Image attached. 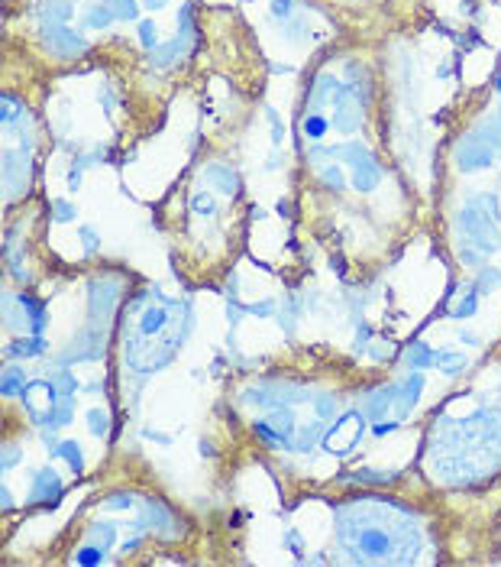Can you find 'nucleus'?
<instances>
[{"mask_svg": "<svg viewBox=\"0 0 501 567\" xmlns=\"http://www.w3.org/2000/svg\"><path fill=\"white\" fill-rule=\"evenodd\" d=\"M450 314H453V318H469V314H476V288H472V292H469V295L462 298V302L453 308Z\"/></svg>", "mask_w": 501, "mask_h": 567, "instance_id": "obj_27", "label": "nucleus"}, {"mask_svg": "<svg viewBox=\"0 0 501 567\" xmlns=\"http://www.w3.org/2000/svg\"><path fill=\"white\" fill-rule=\"evenodd\" d=\"M84 422H88V432H91L94 438H107V432H110V415L104 412V408H91V412L84 415Z\"/></svg>", "mask_w": 501, "mask_h": 567, "instance_id": "obj_17", "label": "nucleus"}, {"mask_svg": "<svg viewBox=\"0 0 501 567\" xmlns=\"http://www.w3.org/2000/svg\"><path fill=\"white\" fill-rule=\"evenodd\" d=\"M107 7L117 13V20H136V17H139L136 0H107Z\"/></svg>", "mask_w": 501, "mask_h": 567, "instance_id": "obj_24", "label": "nucleus"}, {"mask_svg": "<svg viewBox=\"0 0 501 567\" xmlns=\"http://www.w3.org/2000/svg\"><path fill=\"white\" fill-rule=\"evenodd\" d=\"M434 360H437V356H434V350L427 347V344H420V340H418V344H411V347H408V354H404V363H408L411 370H420V366H430V363H434Z\"/></svg>", "mask_w": 501, "mask_h": 567, "instance_id": "obj_16", "label": "nucleus"}, {"mask_svg": "<svg viewBox=\"0 0 501 567\" xmlns=\"http://www.w3.org/2000/svg\"><path fill=\"white\" fill-rule=\"evenodd\" d=\"M320 178H324V185L334 188V192H343V188H346V178H343V172H340V166H336V162L324 166V169H320Z\"/></svg>", "mask_w": 501, "mask_h": 567, "instance_id": "obj_22", "label": "nucleus"}, {"mask_svg": "<svg viewBox=\"0 0 501 567\" xmlns=\"http://www.w3.org/2000/svg\"><path fill=\"white\" fill-rule=\"evenodd\" d=\"M266 117H268V124H272V143H282V136H284V124H282V117H278V110L275 107H266Z\"/></svg>", "mask_w": 501, "mask_h": 567, "instance_id": "obj_26", "label": "nucleus"}, {"mask_svg": "<svg viewBox=\"0 0 501 567\" xmlns=\"http://www.w3.org/2000/svg\"><path fill=\"white\" fill-rule=\"evenodd\" d=\"M133 502H136V496L133 493H114V496H104L100 500V509H107V512H123V509H133Z\"/></svg>", "mask_w": 501, "mask_h": 567, "instance_id": "obj_20", "label": "nucleus"}, {"mask_svg": "<svg viewBox=\"0 0 501 567\" xmlns=\"http://www.w3.org/2000/svg\"><path fill=\"white\" fill-rule=\"evenodd\" d=\"M136 548H142V535H130V538L120 545V551H123V554H130V551H136Z\"/></svg>", "mask_w": 501, "mask_h": 567, "instance_id": "obj_36", "label": "nucleus"}, {"mask_svg": "<svg viewBox=\"0 0 501 567\" xmlns=\"http://www.w3.org/2000/svg\"><path fill=\"white\" fill-rule=\"evenodd\" d=\"M291 10H294L291 0H272V17L288 20V17H291Z\"/></svg>", "mask_w": 501, "mask_h": 567, "instance_id": "obj_32", "label": "nucleus"}, {"mask_svg": "<svg viewBox=\"0 0 501 567\" xmlns=\"http://www.w3.org/2000/svg\"><path fill=\"white\" fill-rule=\"evenodd\" d=\"M327 117L324 114H308L304 117V124H301V133L308 136V140H324V133H327Z\"/></svg>", "mask_w": 501, "mask_h": 567, "instance_id": "obj_18", "label": "nucleus"}, {"mask_svg": "<svg viewBox=\"0 0 501 567\" xmlns=\"http://www.w3.org/2000/svg\"><path fill=\"white\" fill-rule=\"evenodd\" d=\"M136 33H139V43H142V49H146V52H152L156 46H159V29H156V23H152V20H139Z\"/></svg>", "mask_w": 501, "mask_h": 567, "instance_id": "obj_21", "label": "nucleus"}, {"mask_svg": "<svg viewBox=\"0 0 501 567\" xmlns=\"http://www.w3.org/2000/svg\"><path fill=\"white\" fill-rule=\"evenodd\" d=\"M498 282H501V272H498V269H485L482 286H479V288H482V292H488V288H495Z\"/></svg>", "mask_w": 501, "mask_h": 567, "instance_id": "obj_35", "label": "nucleus"}, {"mask_svg": "<svg viewBox=\"0 0 501 567\" xmlns=\"http://www.w3.org/2000/svg\"><path fill=\"white\" fill-rule=\"evenodd\" d=\"M200 454H204V458H214L217 451H214V444H207V441H200Z\"/></svg>", "mask_w": 501, "mask_h": 567, "instance_id": "obj_39", "label": "nucleus"}, {"mask_svg": "<svg viewBox=\"0 0 501 567\" xmlns=\"http://www.w3.org/2000/svg\"><path fill=\"white\" fill-rule=\"evenodd\" d=\"M334 272H340V276L346 272V262H343V256H334Z\"/></svg>", "mask_w": 501, "mask_h": 567, "instance_id": "obj_41", "label": "nucleus"}, {"mask_svg": "<svg viewBox=\"0 0 501 567\" xmlns=\"http://www.w3.org/2000/svg\"><path fill=\"white\" fill-rule=\"evenodd\" d=\"M114 20H117V13L107 7V0H104V4H91V7H84V13H81V23L91 26V29H107Z\"/></svg>", "mask_w": 501, "mask_h": 567, "instance_id": "obj_10", "label": "nucleus"}, {"mask_svg": "<svg viewBox=\"0 0 501 567\" xmlns=\"http://www.w3.org/2000/svg\"><path fill=\"white\" fill-rule=\"evenodd\" d=\"M26 114L23 101H20L17 94H4V101H0V120L7 124V127H17V120Z\"/></svg>", "mask_w": 501, "mask_h": 567, "instance_id": "obj_15", "label": "nucleus"}, {"mask_svg": "<svg viewBox=\"0 0 501 567\" xmlns=\"http://www.w3.org/2000/svg\"><path fill=\"white\" fill-rule=\"evenodd\" d=\"M191 211L198 214V218H214V214H217V198L207 195V192H198V195L191 198Z\"/></svg>", "mask_w": 501, "mask_h": 567, "instance_id": "obj_19", "label": "nucleus"}, {"mask_svg": "<svg viewBox=\"0 0 501 567\" xmlns=\"http://www.w3.org/2000/svg\"><path fill=\"white\" fill-rule=\"evenodd\" d=\"M0 506L7 509V512H10V509H13V496H10V490H7V486L0 490Z\"/></svg>", "mask_w": 501, "mask_h": 567, "instance_id": "obj_37", "label": "nucleus"}, {"mask_svg": "<svg viewBox=\"0 0 501 567\" xmlns=\"http://www.w3.org/2000/svg\"><path fill=\"white\" fill-rule=\"evenodd\" d=\"M78 237H81V244H84V253H94L100 246V237H97V230L94 227H81L78 230Z\"/></svg>", "mask_w": 501, "mask_h": 567, "instance_id": "obj_28", "label": "nucleus"}, {"mask_svg": "<svg viewBox=\"0 0 501 567\" xmlns=\"http://www.w3.org/2000/svg\"><path fill=\"white\" fill-rule=\"evenodd\" d=\"M62 496H65V486H62L59 474L52 467L33 470V476H29V506H39L46 512H52L62 502Z\"/></svg>", "mask_w": 501, "mask_h": 567, "instance_id": "obj_3", "label": "nucleus"}, {"mask_svg": "<svg viewBox=\"0 0 501 567\" xmlns=\"http://www.w3.org/2000/svg\"><path fill=\"white\" fill-rule=\"evenodd\" d=\"M42 39H46V49L59 59H78L88 52V39L65 23H42Z\"/></svg>", "mask_w": 501, "mask_h": 567, "instance_id": "obj_2", "label": "nucleus"}, {"mask_svg": "<svg viewBox=\"0 0 501 567\" xmlns=\"http://www.w3.org/2000/svg\"><path fill=\"white\" fill-rule=\"evenodd\" d=\"M62 460L68 464V470H71V474H84V451H81V441H71V438L62 441Z\"/></svg>", "mask_w": 501, "mask_h": 567, "instance_id": "obj_14", "label": "nucleus"}, {"mask_svg": "<svg viewBox=\"0 0 501 567\" xmlns=\"http://www.w3.org/2000/svg\"><path fill=\"white\" fill-rule=\"evenodd\" d=\"M495 88H498V91H501V75H498V81H495Z\"/></svg>", "mask_w": 501, "mask_h": 567, "instance_id": "obj_42", "label": "nucleus"}, {"mask_svg": "<svg viewBox=\"0 0 501 567\" xmlns=\"http://www.w3.org/2000/svg\"><path fill=\"white\" fill-rule=\"evenodd\" d=\"M17 298H20V305H23L26 331H29V334H42V331H46V324H49L46 302H39V298H33V295H23V292H20Z\"/></svg>", "mask_w": 501, "mask_h": 567, "instance_id": "obj_5", "label": "nucleus"}, {"mask_svg": "<svg viewBox=\"0 0 501 567\" xmlns=\"http://www.w3.org/2000/svg\"><path fill=\"white\" fill-rule=\"evenodd\" d=\"M20 458H23V451L17 444H7V451H4V470H13L20 464Z\"/></svg>", "mask_w": 501, "mask_h": 567, "instance_id": "obj_31", "label": "nucleus"}, {"mask_svg": "<svg viewBox=\"0 0 501 567\" xmlns=\"http://www.w3.org/2000/svg\"><path fill=\"white\" fill-rule=\"evenodd\" d=\"M46 347H49V344H46L42 334H29V338H13L7 347H4V354H7L10 360H17V356H42Z\"/></svg>", "mask_w": 501, "mask_h": 567, "instance_id": "obj_6", "label": "nucleus"}, {"mask_svg": "<svg viewBox=\"0 0 501 567\" xmlns=\"http://www.w3.org/2000/svg\"><path fill=\"white\" fill-rule=\"evenodd\" d=\"M168 0H146V10H162Z\"/></svg>", "mask_w": 501, "mask_h": 567, "instance_id": "obj_40", "label": "nucleus"}, {"mask_svg": "<svg viewBox=\"0 0 501 567\" xmlns=\"http://www.w3.org/2000/svg\"><path fill=\"white\" fill-rule=\"evenodd\" d=\"M394 428H398V425H388V422H385V425H376V428H372V432H376L378 434V438H382V434H388V432H394Z\"/></svg>", "mask_w": 501, "mask_h": 567, "instance_id": "obj_38", "label": "nucleus"}, {"mask_svg": "<svg viewBox=\"0 0 501 567\" xmlns=\"http://www.w3.org/2000/svg\"><path fill=\"white\" fill-rule=\"evenodd\" d=\"M29 172H33V162H29V156L26 153H17V149L4 153V178H7L10 195H17L20 185L29 182Z\"/></svg>", "mask_w": 501, "mask_h": 567, "instance_id": "obj_4", "label": "nucleus"}, {"mask_svg": "<svg viewBox=\"0 0 501 567\" xmlns=\"http://www.w3.org/2000/svg\"><path fill=\"white\" fill-rule=\"evenodd\" d=\"M81 175H84V162L78 159L75 166H71V172H68V188H71V192H78V188H81Z\"/></svg>", "mask_w": 501, "mask_h": 567, "instance_id": "obj_33", "label": "nucleus"}, {"mask_svg": "<svg viewBox=\"0 0 501 567\" xmlns=\"http://www.w3.org/2000/svg\"><path fill=\"white\" fill-rule=\"evenodd\" d=\"M204 175H207L210 182H214V188H217V192H224V195H236V192H240V175H236L233 169L220 166V162L207 166V169H204Z\"/></svg>", "mask_w": 501, "mask_h": 567, "instance_id": "obj_8", "label": "nucleus"}, {"mask_svg": "<svg viewBox=\"0 0 501 567\" xmlns=\"http://www.w3.org/2000/svg\"><path fill=\"white\" fill-rule=\"evenodd\" d=\"M165 324H168V312L159 305H152V308H146L142 318H139V334H146V338H149V334H159Z\"/></svg>", "mask_w": 501, "mask_h": 567, "instance_id": "obj_13", "label": "nucleus"}, {"mask_svg": "<svg viewBox=\"0 0 501 567\" xmlns=\"http://www.w3.org/2000/svg\"><path fill=\"white\" fill-rule=\"evenodd\" d=\"M88 538L100 548H114L117 545V522H104V519H94L88 525Z\"/></svg>", "mask_w": 501, "mask_h": 567, "instance_id": "obj_11", "label": "nucleus"}, {"mask_svg": "<svg viewBox=\"0 0 501 567\" xmlns=\"http://www.w3.org/2000/svg\"><path fill=\"white\" fill-rule=\"evenodd\" d=\"M52 218H55V224H68V220H75V204L71 201H55L52 204Z\"/></svg>", "mask_w": 501, "mask_h": 567, "instance_id": "obj_25", "label": "nucleus"}, {"mask_svg": "<svg viewBox=\"0 0 501 567\" xmlns=\"http://www.w3.org/2000/svg\"><path fill=\"white\" fill-rule=\"evenodd\" d=\"M437 360H440V366H443L446 373H460V366H462V360H460L456 354H440Z\"/></svg>", "mask_w": 501, "mask_h": 567, "instance_id": "obj_34", "label": "nucleus"}, {"mask_svg": "<svg viewBox=\"0 0 501 567\" xmlns=\"http://www.w3.org/2000/svg\"><path fill=\"white\" fill-rule=\"evenodd\" d=\"M284 545L294 551V558H304V538H301L294 528H288V532H284Z\"/></svg>", "mask_w": 501, "mask_h": 567, "instance_id": "obj_29", "label": "nucleus"}, {"mask_svg": "<svg viewBox=\"0 0 501 567\" xmlns=\"http://www.w3.org/2000/svg\"><path fill=\"white\" fill-rule=\"evenodd\" d=\"M246 312L259 314V318H268V314H275V302H272V298H266V302H252V305H246Z\"/></svg>", "mask_w": 501, "mask_h": 567, "instance_id": "obj_30", "label": "nucleus"}, {"mask_svg": "<svg viewBox=\"0 0 501 567\" xmlns=\"http://www.w3.org/2000/svg\"><path fill=\"white\" fill-rule=\"evenodd\" d=\"M184 46H188V36H181L178 33L175 39H168V43H159L156 49L149 52V59H152V65L156 68H168L175 59H181V52H184Z\"/></svg>", "mask_w": 501, "mask_h": 567, "instance_id": "obj_7", "label": "nucleus"}, {"mask_svg": "<svg viewBox=\"0 0 501 567\" xmlns=\"http://www.w3.org/2000/svg\"><path fill=\"white\" fill-rule=\"evenodd\" d=\"M107 548H100V545L94 542H84L81 548L71 554V564H81V567H100V564H107Z\"/></svg>", "mask_w": 501, "mask_h": 567, "instance_id": "obj_12", "label": "nucleus"}, {"mask_svg": "<svg viewBox=\"0 0 501 567\" xmlns=\"http://www.w3.org/2000/svg\"><path fill=\"white\" fill-rule=\"evenodd\" d=\"M334 153V159H346L352 166V182H356V188L359 192H372V188L378 185V178H382V169H378V162L372 159V153H366V146L359 143H346V146H336V149H330Z\"/></svg>", "mask_w": 501, "mask_h": 567, "instance_id": "obj_1", "label": "nucleus"}, {"mask_svg": "<svg viewBox=\"0 0 501 567\" xmlns=\"http://www.w3.org/2000/svg\"><path fill=\"white\" fill-rule=\"evenodd\" d=\"M178 33L188 36V39L194 36V4L191 0H184V7L178 10Z\"/></svg>", "mask_w": 501, "mask_h": 567, "instance_id": "obj_23", "label": "nucleus"}, {"mask_svg": "<svg viewBox=\"0 0 501 567\" xmlns=\"http://www.w3.org/2000/svg\"><path fill=\"white\" fill-rule=\"evenodd\" d=\"M26 373H23V366L20 363H10L7 370H4V380H0V389H4V399H17V396H23V389H26Z\"/></svg>", "mask_w": 501, "mask_h": 567, "instance_id": "obj_9", "label": "nucleus"}]
</instances>
